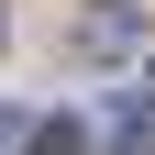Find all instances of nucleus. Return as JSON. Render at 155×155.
<instances>
[{
	"label": "nucleus",
	"instance_id": "nucleus-1",
	"mask_svg": "<svg viewBox=\"0 0 155 155\" xmlns=\"http://www.w3.org/2000/svg\"><path fill=\"white\" fill-rule=\"evenodd\" d=\"M100 133H111L122 155H155V100H144V89H122V100L100 111Z\"/></svg>",
	"mask_w": 155,
	"mask_h": 155
},
{
	"label": "nucleus",
	"instance_id": "nucleus-2",
	"mask_svg": "<svg viewBox=\"0 0 155 155\" xmlns=\"http://www.w3.org/2000/svg\"><path fill=\"white\" fill-rule=\"evenodd\" d=\"M78 144H89V133H78L67 111H55V122H33V155H78Z\"/></svg>",
	"mask_w": 155,
	"mask_h": 155
}]
</instances>
